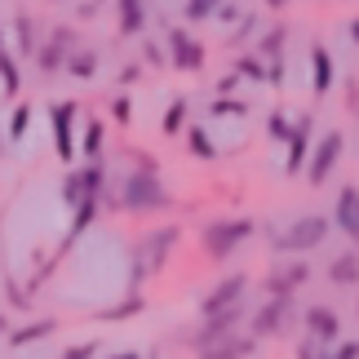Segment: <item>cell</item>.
<instances>
[{
	"instance_id": "cell-1",
	"label": "cell",
	"mask_w": 359,
	"mask_h": 359,
	"mask_svg": "<svg viewBox=\"0 0 359 359\" xmlns=\"http://www.w3.org/2000/svg\"><path fill=\"white\" fill-rule=\"evenodd\" d=\"M120 204L129 213H156V209H169L173 196H169V187H164V177L156 169H133L120 182Z\"/></svg>"
},
{
	"instance_id": "cell-2",
	"label": "cell",
	"mask_w": 359,
	"mask_h": 359,
	"mask_svg": "<svg viewBox=\"0 0 359 359\" xmlns=\"http://www.w3.org/2000/svg\"><path fill=\"white\" fill-rule=\"evenodd\" d=\"M248 236H253V222H248V217H217V222L204 226V253L222 262V257L236 253Z\"/></svg>"
},
{
	"instance_id": "cell-3",
	"label": "cell",
	"mask_w": 359,
	"mask_h": 359,
	"mask_svg": "<svg viewBox=\"0 0 359 359\" xmlns=\"http://www.w3.org/2000/svg\"><path fill=\"white\" fill-rule=\"evenodd\" d=\"M324 240H328V217L311 213V217H297V222L275 240V248H280V253H306V248H320Z\"/></svg>"
},
{
	"instance_id": "cell-4",
	"label": "cell",
	"mask_w": 359,
	"mask_h": 359,
	"mask_svg": "<svg viewBox=\"0 0 359 359\" xmlns=\"http://www.w3.org/2000/svg\"><path fill=\"white\" fill-rule=\"evenodd\" d=\"M341 147H346V137H341L337 129L320 137V147H315L311 156H306V182H311V187L328 182V173H333V169H337V160H341Z\"/></svg>"
},
{
	"instance_id": "cell-5",
	"label": "cell",
	"mask_w": 359,
	"mask_h": 359,
	"mask_svg": "<svg viewBox=\"0 0 359 359\" xmlns=\"http://www.w3.org/2000/svg\"><path fill=\"white\" fill-rule=\"evenodd\" d=\"M177 236H182L177 226H164V231H151V236H147L142 244H137V257H133V262H137V266H133V275H137V280H142L147 271H156L160 262L169 257V248L177 244Z\"/></svg>"
},
{
	"instance_id": "cell-6",
	"label": "cell",
	"mask_w": 359,
	"mask_h": 359,
	"mask_svg": "<svg viewBox=\"0 0 359 359\" xmlns=\"http://www.w3.org/2000/svg\"><path fill=\"white\" fill-rule=\"evenodd\" d=\"M80 107L76 102H53L49 107V124H53V147H58V156L72 164L76 160V137H72V120H76Z\"/></svg>"
},
{
	"instance_id": "cell-7",
	"label": "cell",
	"mask_w": 359,
	"mask_h": 359,
	"mask_svg": "<svg viewBox=\"0 0 359 359\" xmlns=\"http://www.w3.org/2000/svg\"><path fill=\"white\" fill-rule=\"evenodd\" d=\"M169 62L177 67V72H200L204 67V45L196 36H187L182 27H173L169 32Z\"/></svg>"
},
{
	"instance_id": "cell-8",
	"label": "cell",
	"mask_w": 359,
	"mask_h": 359,
	"mask_svg": "<svg viewBox=\"0 0 359 359\" xmlns=\"http://www.w3.org/2000/svg\"><path fill=\"white\" fill-rule=\"evenodd\" d=\"M311 133H315V116H297L293 120V133H288V160H284V169L288 173H302L306 169V156H311Z\"/></svg>"
},
{
	"instance_id": "cell-9",
	"label": "cell",
	"mask_w": 359,
	"mask_h": 359,
	"mask_svg": "<svg viewBox=\"0 0 359 359\" xmlns=\"http://www.w3.org/2000/svg\"><path fill=\"white\" fill-rule=\"evenodd\" d=\"M244 288H248V275H231V280H222L209 297L200 302V315L209 320V315H222V311H231V306H240Z\"/></svg>"
},
{
	"instance_id": "cell-10",
	"label": "cell",
	"mask_w": 359,
	"mask_h": 359,
	"mask_svg": "<svg viewBox=\"0 0 359 359\" xmlns=\"http://www.w3.org/2000/svg\"><path fill=\"white\" fill-rule=\"evenodd\" d=\"M284 45H288V27H271V32L257 40V53H262V58H271L266 85H280V80H284Z\"/></svg>"
},
{
	"instance_id": "cell-11",
	"label": "cell",
	"mask_w": 359,
	"mask_h": 359,
	"mask_svg": "<svg viewBox=\"0 0 359 359\" xmlns=\"http://www.w3.org/2000/svg\"><path fill=\"white\" fill-rule=\"evenodd\" d=\"M67 53H72V32H53L45 45H36V62H40V72H62V62H67Z\"/></svg>"
},
{
	"instance_id": "cell-12",
	"label": "cell",
	"mask_w": 359,
	"mask_h": 359,
	"mask_svg": "<svg viewBox=\"0 0 359 359\" xmlns=\"http://www.w3.org/2000/svg\"><path fill=\"white\" fill-rule=\"evenodd\" d=\"M288 306H293L288 297H271L266 306H262V311L253 315V333H257V337H271V333H280V328H284V320H288Z\"/></svg>"
},
{
	"instance_id": "cell-13",
	"label": "cell",
	"mask_w": 359,
	"mask_h": 359,
	"mask_svg": "<svg viewBox=\"0 0 359 359\" xmlns=\"http://www.w3.org/2000/svg\"><path fill=\"white\" fill-rule=\"evenodd\" d=\"M333 222L346 231L351 240H359V187H341L337 209H333Z\"/></svg>"
},
{
	"instance_id": "cell-14",
	"label": "cell",
	"mask_w": 359,
	"mask_h": 359,
	"mask_svg": "<svg viewBox=\"0 0 359 359\" xmlns=\"http://www.w3.org/2000/svg\"><path fill=\"white\" fill-rule=\"evenodd\" d=\"M306 328H311L320 341H337V337H341V320H337L328 306H306Z\"/></svg>"
},
{
	"instance_id": "cell-15",
	"label": "cell",
	"mask_w": 359,
	"mask_h": 359,
	"mask_svg": "<svg viewBox=\"0 0 359 359\" xmlns=\"http://www.w3.org/2000/svg\"><path fill=\"white\" fill-rule=\"evenodd\" d=\"M311 89L320 93V98L333 89V58H328L324 45H311Z\"/></svg>"
},
{
	"instance_id": "cell-16",
	"label": "cell",
	"mask_w": 359,
	"mask_h": 359,
	"mask_svg": "<svg viewBox=\"0 0 359 359\" xmlns=\"http://www.w3.org/2000/svg\"><path fill=\"white\" fill-rule=\"evenodd\" d=\"M253 346H257L253 337H222V341H213V346H204L200 359H248Z\"/></svg>"
},
{
	"instance_id": "cell-17",
	"label": "cell",
	"mask_w": 359,
	"mask_h": 359,
	"mask_svg": "<svg viewBox=\"0 0 359 359\" xmlns=\"http://www.w3.org/2000/svg\"><path fill=\"white\" fill-rule=\"evenodd\" d=\"M116 9H120V32L124 36H137L147 27V5L142 0H116Z\"/></svg>"
},
{
	"instance_id": "cell-18",
	"label": "cell",
	"mask_w": 359,
	"mask_h": 359,
	"mask_svg": "<svg viewBox=\"0 0 359 359\" xmlns=\"http://www.w3.org/2000/svg\"><path fill=\"white\" fill-rule=\"evenodd\" d=\"M306 262H293V266H288V271H280V275H275V280L266 284L271 288V297H293V288L302 284V280H306Z\"/></svg>"
},
{
	"instance_id": "cell-19",
	"label": "cell",
	"mask_w": 359,
	"mask_h": 359,
	"mask_svg": "<svg viewBox=\"0 0 359 359\" xmlns=\"http://www.w3.org/2000/svg\"><path fill=\"white\" fill-rule=\"evenodd\" d=\"M187 147H191V156L196 160H217V147H213V137H209V129L196 120V124H187Z\"/></svg>"
},
{
	"instance_id": "cell-20",
	"label": "cell",
	"mask_w": 359,
	"mask_h": 359,
	"mask_svg": "<svg viewBox=\"0 0 359 359\" xmlns=\"http://www.w3.org/2000/svg\"><path fill=\"white\" fill-rule=\"evenodd\" d=\"M62 72H72L76 80H93V72H98V53L93 49H72L62 62Z\"/></svg>"
},
{
	"instance_id": "cell-21",
	"label": "cell",
	"mask_w": 359,
	"mask_h": 359,
	"mask_svg": "<svg viewBox=\"0 0 359 359\" xmlns=\"http://www.w3.org/2000/svg\"><path fill=\"white\" fill-rule=\"evenodd\" d=\"M0 85H5V93H18V85H22L18 62H13V53L5 45V32H0Z\"/></svg>"
},
{
	"instance_id": "cell-22",
	"label": "cell",
	"mask_w": 359,
	"mask_h": 359,
	"mask_svg": "<svg viewBox=\"0 0 359 359\" xmlns=\"http://www.w3.org/2000/svg\"><path fill=\"white\" fill-rule=\"evenodd\" d=\"M102 137H107V124L102 120H89L85 124V147H80V156H85L89 164L102 160Z\"/></svg>"
},
{
	"instance_id": "cell-23",
	"label": "cell",
	"mask_w": 359,
	"mask_h": 359,
	"mask_svg": "<svg viewBox=\"0 0 359 359\" xmlns=\"http://www.w3.org/2000/svg\"><path fill=\"white\" fill-rule=\"evenodd\" d=\"M328 280H333V284H359V257L355 253L337 257L333 266H328Z\"/></svg>"
},
{
	"instance_id": "cell-24",
	"label": "cell",
	"mask_w": 359,
	"mask_h": 359,
	"mask_svg": "<svg viewBox=\"0 0 359 359\" xmlns=\"http://www.w3.org/2000/svg\"><path fill=\"white\" fill-rule=\"evenodd\" d=\"M187 111H191V102H187V98H173L169 111H164V120H160V129H164V133H182V129H187Z\"/></svg>"
},
{
	"instance_id": "cell-25",
	"label": "cell",
	"mask_w": 359,
	"mask_h": 359,
	"mask_svg": "<svg viewBox=\"0 0 359 359\" xmlns=\"http://www.w3.org/2000/svg\"><path fill=\"white\" fill-rule=\"evenodd\" d=\"M98 204L102 200H80L72 209V236H85V231H89V222L98 217Z\"/></svg>"
},
{
	"instance_id": "cell-26",
	"label": "cell",
	"mask_w": 359,
	"mask_h": 359,
	"mask_svg": "<svg viewBox=\"0 0 359 359\" xmlns=\"http://www.w3.org/2000/svg\"><path fill=\"white\" fill-rule=\"evenodd\" d=\"M209 116H222V120H244V116H248V102H244V98H213V102H209Z\"/></svg>"
},
{
	"instance_id": "cell-27",
	"label": "cell",
	"mask_w": 359,
	"mask_h": 359,
	"mask_svg": "<svg viewBox=\"0 0 359 359\" xmlns=\"http://www.w3.org/2000/svg\"><path fill=\"white\" fill-rule=\"evenodd\" d=\"M27 129H32V107L18 102V107H13V116H9V142H22Z\"/></svg>"
},
{
	"instance_id": "cell-28",
	"label": "cell",
	"mask_w": 359,
	"mask_h": 359,
	"mask_svg": "<svg viewBox=\"0 0 359 359\" xmlns=\"http://www.w3.org/2000/svg\"><path fill=\"white\" fill-rule=\"evenodd\" d=\"M222 5H226V0H187V9H182V13H187L191 22H204V18H213V13L222 9Z\"/></svg>"
},
{
	"instance_id": "cell-29",
	"label": "cell",
	"mask_w": 359,
	"mask_h": 359,
	"mask_svg": "<svg viewBox=\"0 0 359 359\" xmlns=\"http://www.w3.org/2000/svg\"><path fill=\"white\" fill-rule=\"evenodd\" d=\"M266 133L275 137V142H288V133H293V120H288L284 111H271V120H266Z\"/></svg>"
},
{
	"instance_id": "cell-30",
	"label": "cell",
	"mask_w": 359,
	"mask_h": 359,
	"mask_svg": "<svg viewBox=\"0 0 359 359\" xmlns=\"http://www.w3.org/2000/svg\"><path fill=\"white\" fill-rule=\"evenodd\" d=\"M236 76H253V80L266 85V67H262L257 58H248V53H244V58H236Z\"/></svg>"
},
{
	"instance_id": "cell-31",
	"label": "cell",
	"mask_w": 359,
	"mask_h": 359,
	"mask_svg": "<svg viewBox=\"0 0 359 359\" xmlns=\"http://www.w3.org/2000/svg\"><path fill=\"white\" fill-rule=\"evenodd\" d=\"M111 120H116V124H129V120H133V102H129V93L111 98Z\"/></svg>"
},
{
	"instance_id": "cell-32",
	"label": "cell",
	"mask_w": 359,
	"mask_h": 359,
	"mask_svg": "<svg viewBox=\"0 0 359 359\" xmlns=\"http://www.w3.org/2000/svg\"><path fill=\"white\" fill-rule=\"evenodd\" d=\"M18 45H22V53H36V32H32V18H18Z\"/></svg>"
},
{
	"instance_id": "cell-33",
	"label": "cell",
	"mask_w": 359,
	"mask_h": 359,
	"mask_svg": "<svg viewBox=\"0 0 359 359\" xmlns=\"http://www.w3.org/2000/svg\"><path fill=\"white\" fill-rule=\"evenodd\" d=\"M213 89H217V98H236V89H240V76L231 72V76H222V80H217Z\"/></svg>"
},
{
	"instance_id": "cell-34",
	"label": "cell",
	"mask_w": 359,
	"mask_h": 359,
	"mask_svg": "<svg viewBox=\"0 0 359 359\" xmlns=\"http://www.w3.org/2000/svg\"><path fill=\"white\" fill-rule=\"evenodd\" d=\"M142 62H147V67H160V62H164V45L147 40V45H142Z\"/></svg>"
},
{
	"instance_id": "cell-35",
	"label": "cell",
	"mask_w": 359,
	"mask_h": 359,
	"mask_svg": "<svg viewBox=\"0 0 359 359\" xmlns=\"http://www.w3.org/2000/svg\"><path fill=\"white\" fill-rule=\"evenodd\" d=\"M40 333H49V324H32V328H22V333H13V346H22V341H36Z\"/></svg>"
},
{
	"instance_id": "cell-36",
	"label": "cell",
	"mask_w": 359,
	"mask_h": 359,
	"mask_svg": "<svg viewBox=\"0 0 359 359\" xmlns=\"http://www.w3.org/2000/svg\"><path fill=\"white\" fill-rule=\"evenodd\" d=\"M328 359H359V341H346L337 355H328Z\"/></svg>"
},
{
	"instance_id": "cell-37",
	"label": "cell",
	"mask_w": 359,
	"mask_h": 359,
	"mask_svg": "<svg viewBox=\"0 0 359 359\" xmlns=\"http://www.w3.org/2000/svg\"><path fill=\"white\" fill-rule=\"evenodd\" d=\"M137 76H142V67H133V62H129V67H124V72H120V85H133Z\"/></svg>"
},
{
	"instance_id": "cell-38",
	"label": "cell",
	"mask_w": 359,
	"mask_h": 359,
	"mask_svg": "<svg viewBox=\"0 0 359 359\" xmlns=\"http://www.w3.org/2000/svg\"><path fill=\"white\" fill-rule=\"evenodd\" d=\"M67 359H93V346H76V351H67Z\"/></svg>"
},
{
	"instance_id": "cell-39",
	"label": "cell",
	"mask_w": 359,
	"mask_h": 359,
	"mask_svg": "<svg viewBox=\"0 0 359 359\" xmlns=\"http://www.w3.org/2000/svg\"><path fill=\"white\" fill-rule=\"evenodd\" d=\"M297 359H328V355H320L315 346H302V355H297Z\"/></svg>"
},
{
	"instance_id": "cell-40",
	"label": "cell",
	"mask_w": 359,
	"mask_h": 359,
	"mask_svg": "<svg viewBox=\"0 0 359 359\" xmlns=\"http://www.w3.org/2000/svg\"><path fill=\"white\" fill-rule=\"evenodd\" d=\"M351 40H355V45H359V18L351 22Z\"/></svg>"
},
{
	"instance_id": "cell-41",
	"label": "cell",
	"mask_w": 359,
	"mask_h": 359,
	"mask_svg": "<svg viewBox=\"0 0 359 359\" xmlns=\"http://www.w3.org/2000/svg\"><path fill=\"white\" fill-rule=\"evenodd\" d=\"M266 5H271V9H284V5H288V0H266Z\"/></svg>"
},
{
	"instance_id": "cell-42",
	"label": "cell",
	"mask_w": 359,
	"mask_h": 359,
	"mask_svg": "<svg viewBox=\"0 0 359 359\" xmlns=\"http://www.w3.org/2000/svg\"><path fill=\"white\" fill-rule=\"evenodd\" d=\"M111 359H137V355H133V351H129V355H111Z\"/></svg>"
}]
</instances>
